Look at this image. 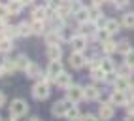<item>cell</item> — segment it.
<instances>
[{"label":"cell","mask_w":134,"mask_h":121,"mask_svg":"<svg viewBox=\"0 0 134 121\" xmlns=\"http://www.w3.org/2000/svg\"><path fill=\"white\" fill-rule=\"evenodd\" d=\"M100 66L104 72H113V60L111 59H100Z\"/></svg>","instance_id":"obj_22"},{"label":"cell","mask_w":134,"mask_h":121,"mask_svg":"<svg viewBox=\"0 0 134 121\" xmlns=\"http://www.w3.org/2000/svg\"><path fill=\"white\" fill-rule=\"evenodd\" d=\"M87 63V59L83 57V51H74L72 55H70V64L74 68H83Z\"/></svg>","instance_id":"obj_6"},{"label":"cell","mask_w":134,"mask_h":121,"mask_svg":"<svg viewBox=\"0 0 134 121\" xmlns=\"http://www.w3.org/2000/svg\"><path fill=\"white\" fill-rule=\"evenodd\" d=\"M130 93H132V97H134V85H132V87H130Z\"/></svg>","instance_id":"obj_42"},{"label":"cell","mask_w":134,"mask_h":121,"mask_svg":"<svg viewBox=\"0 0 134 121\" xmlns=\"http://www.w3.org/2000/svg\"><path fill=\"white\" fill-rule=\"evenodd\" d=\"M104 0H93V6H102Z\"/></svg>","instance_id":"obj_38"},{"label":"cell","mask_w":134,"mask_h":121,"mask_svg":"<svg viewBox=\"0 0 134 121\" xmlns=\"http://www.w3.org/2000/svg\"><path fill=\"white\" fill-rule=\"evenodd\" d=\"M79 121H96V117H94V116H91V114H87V116H83Z\"/></svg>","instance_id":"obj_36"},{"label":"cell","mask_w":134,"mask_h":121,"mask_svg":"<svg viewBox=\"0 0 134 121\" xmlns=\"http://www.w3.org/2000/svg\"><path fill=\"white\" fill-rule=\"evenodd\" d=\"M89 15H91V21H96L98 17H100V12H98V6H93L91 10H89Z\"/></svg>","instance_id":"obj_30"},{"label":"cell","mask_w":134,"mask_h":121,"mask_svg":"<svg viewBox=\"0 0 134 121\" xmlns=\"http://www.w3.org/2000/svg\"><path fill=\"white\" fill-rule=\"evenodd\" d=\"M55 83L59 85L60 89H68L70 85H72V78H70V74H64V72H60V74L55 78Z\"/></svg>","instance_id":"obj_9"},{"label":"cell","mask_w":134,"mask_h":121,"mask_svg":"<svg viewBox=\"0 0 134 121\" xmlns=\"http://www.w3.org/2000/svg\"><path fill=\"white\" fill-rule=\"evenodd\" d=\"M129 2H130V0H113V4L117 6V8H125Z\"/></svg>","instance_id":"obj_34"},{"label":"cell","mask_w":134,"mask_h":121,"mask_svg":"<svg viewBox=\"0 0 134 121\" xmlns=\"http://www.w3.org/2000/svg\"><path fill=\"white\" fill-rule=\"evenodd\" d=\"M104 29L108 30L110 34H115V32L119 30V23L115 21V19H108V21H106V27H104Z\"/></svg>","instance_id":"obj_18"},{"label":"cell","mask_w":134,"mask_h":121,"mask_svg":"<svg viewBox=\"0 0 134 121\" xmlns=\"http://www.w3.org/2000/svg\"><path fill=\"white\" fill-rule=\"evenodd\" d=\"M132 47H130V44H129V42L127 40H123V42H119V44H117V51H119V53H129V51H130Z\"/></svg>","instance_id":"obj_25"},{"label":"cell","mask_w":134,"mask_h":121,"mask_svg":"<svg viewBox=\"0 0 134 121\" xmlns=\"http://www.w3.org/2000/svg\"><path fill=\"white\" fill-rule=\"evenodd\" d=\"M62 72V64H60V60H51L49 66H47V78H55Z\"/></svg>","instance_id":"obj_8"},{"label":"cell","mask_w":134,"mask_h":121,"mask_svg":"<svg viewBox=\"0 0 134 121\" xmlns=\"http://www.w3.org/2000/svg\"><path fill=\"white\" fill-rule=\"evenodd\" d=\"M127 110H129V114H134V98L130 102H127Z\"/></svg>","instance_id":"obj_35"},{"label":"cell","mask_w":134,"mask_h":121,"mask_svg":"<svg viewBox=\"0 0 134 121\" xmlns=\"http://www.w3.org/2000/svg\"><path fill=\"white\" fill-rule=\"evenodd\" d=\"M26 112H29V104H26L25 100H21V98H15L13 102H12V106H10V114L12 116H26Z\"/></svg>","instance_id":"obj_1"},{"label":"cell","mask_w":134,"mask_h":121,"mask_svg":"<svg viewBox=\"0 0 134 121\" xmlns=\"http://www.w3.org/2000/svg\"><path fill=\"white\" fill-rule=\"evenodd\" d=\"M13 44H12V40L10 38H4V40H0V51L2 53H8V51H12Z\"/></svg>","instance_id":"obj_21"},{"label":"cell","mask_w":134,"mask_h":121,"mask_svg":"<svg viewBox=\"0 0 134 121\" xmlns=\"http://www.w3.org/2000/svg\"><path fill=\"white\" fill-rule=\"evenodd\" d=\"M115 89H119V91H127V89H130L129 78H125V76H119L117 80H115Z\"/></svg>","instance_id":"obj_14"},{"label":"cell","mask_w":134,"mask_h":121,"mask_svg":"<svg viewBox=\"0 0 134 121\" xmlns=\"http://www.w3.org/2000/svg\"><path fill=\"white\" fill-rule=\"evenodd\" d=\"M110 102H111V104H117V106H127V102H129L127 93L115 89V91L111 93V97H110Z\"/></svg>","instance_id":"obj_5"},{"label":"cell","mask_w":134,"mask_h":121,"mask_svg":"<svg viewBox=\"0 0 134 121\" xmlns=\"http://www.w3.org/2000/svg\"><path fill=\"white\" fill-rule=\"evenodd\" d=\"M2 72H4V70H2V68H0V76H2Z\"/></svg>","instance_id":"obj_44"},{"label":"cell","mask_w":134,"mask_h":121,"mask_svg":"<svg viewBox=\"0 0 134 121\" xmlns=\"http://www.w3.org/2000/svg\"><path fill=\"white\" fill-rule=\"evenodd\" d=\"M70 46H72L74 51H83L87 47V38L81 36V34H77V36H72V40H70Z\"/></svg>","instance_id":"obj_7"},{"label":"cell","mask_w":134,"mask_h":121,"mask_svg":"<svg viewBox=\"0 0 134 121\" xmlns=\"http://www.w3.org/2000/svg\"><path fill=\"white\" fill-rule=\"evenodd\" d=\"M26 74H29L30 78H38V76H40V66H38V64H32V63H30V66L26 68Z\"/></svg>","instance_id":"obj_26"},{"label":"cell","mask_w":134,"mask_h":121,"mask_svg":"<svg viewBox=\"0 0 134 121\" xmlns=\"http://www.w3.org/2000/svg\"><path fill=\"white\" fill-rule=\"evenodd\" d=\"M32 95H34V98H38V100L47 98V97H49V87H47V83H46V81L36 83V85L32 87Z\"/></svg>","instance_id":"obj_3"},{"label":"cell","mask_w":134,"mask_h":121,"mask_svg":"<svg viewBox=\"0 0 134 121\" xmlns=\"http://www.w3.org/2000/svg\"><path fill=\"white\" fill-rule=\"evenodd\" d=\"M130 68H132V66H129L127 63H125V66H123L121 70H119V72H121V76H125V78H129V76H130Z\"/></svg>","instance_id":"obj_32"},{"label":"cell","mask_w":134,"mask_h":121,"mask_svg":"<svg viewBox=\"0 0 134 121\" xmlns=\"http://www.w3.org/2000/svg\"><path fill=\"white\" fill-rule=\"evenodd\" d=\"M125 63L134 68V49H130L129 53H125Z\"/></svg>","instance_id":"obj_28"},{"label":"cell","mask_w":134,"mask_h":121,"mask_svg":"<svg viewBox=\"0 0 134 121\" xmlns=\"http://www.w3.org/2000/svg\"><path fill=\"white\" fill-rule=\"evenodd\" d=\"M74 15H76V19H77L79 23H87L89 19H91V15H89V10H87V8H79Z\"/></svg>","instance_id":"obj_15"},{"label":"cell","mask_w":134,"mask_h":121,"mask_svg":"<svg viewBox=\"0 0 134 121\" xmlns=\"http://www.w3.org/2000/svg\"><path fill=\"white\" fill-rule=\"evenodd\" d=\"M60 55H62V49H60L57 44H49V47H47V57H49L51 60H59Z\"/></svg>","instance_id":"obj_11"},{"label":"cell","mask_w":134,"mask_h":121,"mask_svg":"<svg viewBox=\"0 0 134 121\" xmlns=\"http://www.w3.org/2000/svg\"><path fill=\"white\" fill-rule=\"evenodd\" d=\"M30 121H40V119H38V117H32V119H30Z\"/></svg>","instance_id":"obj_43"},{"label":"cell","mask_w":134,"mask_h":121,"mask_svg":"<svg viewBox=\"0 0 134 121\" xmlns=\"http://www.w3.org/2000/svg\"><path fill=\"white\" fill-rule=\"evenodd\" d=\"M34 19H36V21H43V19H46V10H43V8H36V10H34Z\"/></svg>","instance_id":"obj_27"},{"label":"cell","mask_w":134,"mask_h":121,"mask_svg":"<svg viewBox=\"0 0 134 121\" xmlns=\"http://www.w3.org/2000/svg\"><path fill=\"white\" fill-rule=\"evenodd\" d=\"M42 29H43V25H42V21H36L34 19V23H32V32H42Z\"/></svg>","instance_id":"obj_31"},{"label":"cell","mask_w":134,"mask_h":121,"mask_svg":"<svg viewBox=\"0 0 134 121\" xmlns=\"http://www.w3.org/2000/svg\"><path fill=\"white\" fill-rule=\"evenodd\" d=\"M102 47H104L106 53H113V51H117V44H115V42H111V40H106Z\"/></svg>","instance_id":"obj_24"},{"label":"cell","mask_w":134,"mask_h":121,"mask_svg":"<svg viewBox=\"0 0 134 121\" xmlns=\"http://www.w3.org/2000/svg\"><path fill=\"white\" fill-rule=\"evenodd\" d=\"M66 97L72 100V102H79L81 98H85V93H83V87H79V85H70L66 89Z\"/></svg>","instance_id":"obj_4"},{"label":"cell","mask_w":134,"mask_h":121,"mask_svg":"<svg viewBox=\"0 0 134 121\" xmlns=\"http://www.w3.org/2000/svg\"><path fill=\"white\" fill-rule=\"evenodd\" d=\"M19 34H21V36H29V34H32V25L21 23L19 25Z\"/></svg>","instance_id":"obj_23"},{"label":"cell","mask_w":134,"mask_h":121,"mask_svg":"<svg viewBox=\"0 0 134 121\" xmlns=\"http://www.w3.org/2000/svg\"><path fill=\"white\" fill-rule=\"evenodd\" d=\"M125 121H134V114H129L127 117H125Z\"/></svg>","instance_id":"obj_39"},{"label":"cell","mask_w":134,"mask_h":121,"mask_svg":"<svg viewBox=\"0 0 134 121\" xmlns=\"http://www.w3.org/2000/svg\"><path fill=\"white\" fill-rule=\"evenodd\" d=\"M23 6H25V4L21 2V0H10V4H8V10H10L12 15H17V13L23 10Z\"/></svg>","instance_id":"obj_13"},{"label":"cell","mask_w":134,"mask_h":121,"mask_svg":"<svg viewBox=\"0 0 134 121\" xmlns=\"http://www.w3.org/2000/svg\"><path fill=\"white\" fill-rule=\"evenodd\" d=\"M83 93H85V98H87V100H96L98 95H100L94 85H87V87H83Z\"/></svg>","instance_id":"obj_12"},{"label":"cell","mask_w":134,"mask_h":121,"mask_svg":"<svg viewBox=\"0 0 134 121\" xmlns=\"http://www.w3.org/2000/svg\"><path fill=\"white\" fill-rule=\"evenodd\" d=\"M123 25L127 29H134V12H129L123 15Z\"/></svg>","instance_id":"obj_19"},{"label":"cell","mask_w":134,"mask_h":121,"mask_svg":"<svg viewBox=\"0 0 134 121\" xmlns=\"http://www.w3.org/2000/svg\"><path fill=\"white\" fill-rule=\"evenodd\" d=\"M91 78H93L94 81H104V80H106V72L102 70V66L93 68V70H91Z\"/></svg>","instance_id":"obj_16"},{"label":"cell","mask_w":134,"mask_h":121,"mask_svg":"<svg viewBox=\"0 0 134 121\" xmlns=\"http://www.w3.org/2000/svg\"><path fill=\"white\" fill-rule=\"evenodd\" d=\"M4 104H6V95H4V93H0V108H2Z\"/></svg>","instance_id":"obj_37"},{"label":"cell","mask_w":134,"mask_h":121,"mask_svg":"<svg viewBox=\"0 0 134 121\" xmlns=\"http://www.w3.org/2000/svg\"><path fill=\"white\" fill-rule=\"evenodd\" d=\"M21 2H23V4H30V2H32V0H21Z\"/></svg>","instance_id":"obj_40"},{"label":"cell","mask_w":134,"mask_h":121,"mask_svg":"<svg viewBox=\"0 0 134 121\" xmlns=\"http://www.w3.org/2000/svg\"><path fill=\"white\" fill-rule=\"evenodd\" d=\"M98 117H100V119H111L113 117V106H111V102H110V104H100Z\"/></svg>","instance_id":"obj_10"},{"label":"cell","mask_w":134,"mask_h":121,"mask_svg":"<svg viewBox=\"0 0 134 121\" xmlns=\"http://www.w3.org/2000/svg\"><path fill=\"white\" fill-rule=\"evenodd\" d=\"M15 64H17V68H21V70H26V68L30 66V63H29V59H26L25 55H19L15 59Z\"/></svg>","instance_id":"obj_20"},{"label":"cell","mask_w":134,"mask_h":121,"mask_svg":"<svg viewBox=\"0 0 134 121\" xmlns=\"http://www.w3.org/2000/svg\"><path fill=\"white\" fill-rule=\"evenodd\" d=\"M10 116H12V114H10ZM15 117H17V116H13V117H10V121H17Z\"/></svg>","instance_id":"obj_41"},{"label":"cell","mask_w":134,"mask_h":121,"mask_svg":"<svg viewBox=\"0 0 134 121\" xmlns=\"http://www.w3.org/2000/svg\"><path fill=\"white\" fill-rule=\"evenodd\" d=\"M6 15H10V10H8V6H2V4H0V19H4Z\"/></svg>","instance_id":"obj_33"},{"label":"cell","mask_w":134,"mask_h":121,"mask_svg":"<svg viewBox=\"0 0 134 121\" xmlns=\"http://www.w3.org/2000/svg\"><path fill=\"white\" fill-rule=\"evenodd\" d=\"M72 104H74V102L70 100V98L60 100V102H57V104L51 108V112H53V116H59V117H60V116H66V112L72 108Z\"/></svg>","instance_id":"obj_2"},{"label":"cell","mask_w":134,"mask_h":121,"mask_svg":"<svg viewBox=\"0 0 134 121\" xmlns=\"http://www.w3.org/2000/svg\"><path fill=\"white\" fill-rule=\"evenodd\" d=\"M68 121H79V119H81V114H79V110L76 108V106H72V108H70L68 112H66V116H64Z\"/></svg>","instance_id":"obj_17"},{"label":"cell","mask_w":134,"mask_h":121,"mask_svg":"<svg viewBox=\"0 0 134 121\" xmlns=\"http://www.w3.org/2000/svg\"><path fill=\"white\" fill-rule=\"evenodd\" d=\"M19 34V27H6V36L8 38H13Z\"/></svg>","instance_id":"obj_29"}]
</instances>
